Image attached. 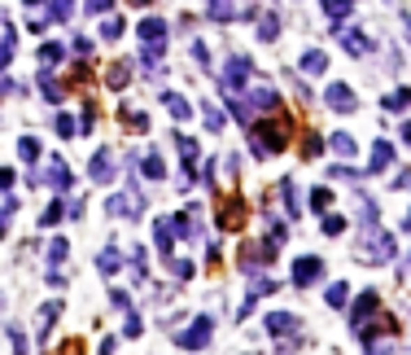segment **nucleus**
Instances as JSON below:
<instances>
[]
</instances>
